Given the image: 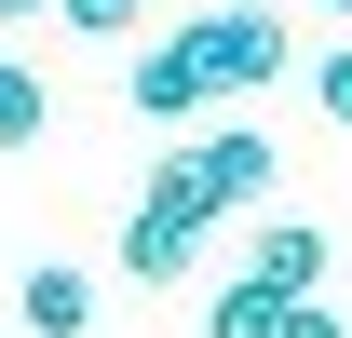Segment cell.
I'll list each match as a JSON object with an SVG mask.
<instances>
[{
    "label": "cell",
    "mask_w": 352,
    "mask_h": 338,
    "mask_svg": "<svg viewBox=\"0 0 352 338\" xmlns=\"http://www.w3.org/2000/svg\"><path fill=\"white\" fill-rule=\"evenodd\" d=\"M190 54L217 68V95H258V82H285V14H258V0H230V14H190Z\"/></svg>",
    "instance_id": "1"
},
{
    "label": "cell",
    "mask_w": 352,
    "mask_h": 338,
    "mask_svg": "<svg viewBox=\"0 0 352 338\" xmlns=\"http://www.w3.org/2000/svg\"><path fill=\"white\" fill-rule=\"evenodd\" d=\"M122 95H135V122H176V135H190V122H204V95H217V68H204L190 27H176V41H149V54L122 68Z\"/></svg>",
    "instance_id": "2"
},
{
    "label": "cell",
    "mask_w": 352,
    "mask_h": 338,
    "mask_svg": "<svg viewBox=\"0 0 352 338\" xmlns=\"http://www.w3.org/2000/svg\"><path fill=\"white\" fill-rule=\"evenodd\" d=\"M135 203H163V216H190V230H217V216H244V203H230V176L204 163V135H176L163 163H149V190H135Z\"/></svg>",
    "instance_id": "3"
},
{
    "label": "cell",
    "mask_w": 352,
    "mask_h": 338,
    "mask_svg": "<svg viewBox=\"0 0 352 338\" xmlns=\"http://www.w3.org/2000/svg\"><path fill=\"white\" fill-rule=\"evenodd\" d=\"M14 325H28V338H95V271L41 257V271L14 284Z\"/></svg>",
    "instance_id": "4"
},
{
    "label": "cell",
    "mask_w": 352,
    "mask_h": 338,
    "mask_svg": "<svg viewBox=\"0 0 352 338\" xmlns=\"http://www.w3.org/2000/svg\"><path fill=\"white\" fill-rule=\"evenodd\" d=\"M190 257H204V230H190V216H163V203H135L122 216V271H135V284H190Z\"/></svg>",
    "instance_id": "5"
},
{
    "label": "cell",
    "mask_w": 352,
    "mask_h": 338,
    "mask_svg": "<svg viewBox=\"0 0 352 338\" xmlns=\"http://www.w3.org/2000/svg\"><path fill=\"white\" fill-rule=\"evenodd\" d=\"M258 271H271L285 297H325V271H339V244H325L311 216H258Z\"/></svg>",
    "instance_id": "6"
},
{
    "label": "cell",
    "mask_w": 352,
    "mask_h": 338,
    "mask_svg": "<svg viewBox=\"0 0 352 338\" xmlns=\"http://www.w3.org/2000/svg\"><path fill=\"white\" fill-rule=\"evenodd\" d=\"M285 311H298V297H285V284L258 271V257H244V271H230V284L204 297V338H285Z\"/></svg>",
    "instance_id": "7"
},
{
    "label": "cell",
    "mask_w": 352,
    "mask_h": 338,
    "mask_svg": "<svg viewBox=\"0 0 352 338\" xmlns=\"http://www.w3.org/2000/svg\"><path fill=\"white\" fill-rule=\"evenodd\" d=\"M204 163L230 176V203H258V216H271V176H285V149H271L258 122H217V135H204Z\"/></svg>",
    "instance_id": "8"
},
{
    "label": "cell",
    "mask_w": 352,
    "mask_h": 338,
    "mask_svg": "<svg viewBox=\"0 0 352 338\" xmlns=\"http://www.w3.org/2000/svg\"><path fill=\"white\" fill-rule=\"evenodd\" d=\"M41 122H54V95H41V68H28V54H0V149H28Z\"/></svg>",
    "instance_id": "9"
},
{
    "label": "cell",
    "mask_w": 352,
    "mask_h": 338,
    "mask_svg": "<svg viewBox=\"0 0 352 338\" xmlns=\"http://www.w3.org/2000/svg\"><path fill=\"white\" fill-rule=\"evenodd\" d=\"M54 14H68L82 41H135V27H149V0H54Z\"/></svg>",
    "instance_id": "10"
},
{
    "label": "cell",
    "mask_w": 352,
    "mask_h": 338,
    "mask_svg": "<svg viewBox=\"0 0 352 338\" xmlns=\"http://www.w3.org/2000/svg\"><path fill=\"white\" fill-rule=\"evenodd\" d=\"M311 109H325V122L352 135V54H311Z\"/></svg>",
    "instance_id": "11"
},
{
    "label": "cell",
    "mask_w": 352,
    "mask_h": 338,
    "mask_svg": "<svg viewBox=\"0 0 352 338\" xmlns=\"http://www.w3.org/2000/svg\"><path fill=\"white\" fill-rule=\"evenodd\" d=\"M285 338H352V325L325 311V297H298V311H285Z\"/></svg>",
    "instance_id": "12"
},
{
    "label": "cell",
    "mask_w": 352,
    "mask_h": 338,
    "mask_svg": "<svg viewBox=\"0 0 352 338\" xmlns=\"http://www.w3.org/2000/svg\"><path fill=\"white\" fill-rule=\"evenodd\" d=\"M0 14H54V0H0Z\"/></svg>",
    "instance_id": "13"
},
{
    "label": "cell",
    "mask_w": 352,
    "mask_h": 338,
    "mask_svg": "<svg viewBox=\"0 0 352 338\" xmlns=\"http://www.w3.org/2000/svg\"><path fill=\"white\" fill-rule=\"evenodd\" d=\"M0 338H28V325H14V311H0Z\"/></svg>",
    "instance_id": "14"
},
{
    "label": "cell",
    "mask_w": 352,
    "mask_h": 338,
    "mask_svg": "<svg viewBox=\"0 0 352 338\" xmlns=\"http://www.w3.org/2000/svg\"><path fill=\"white\" fill-rule=\"evenodd\" d=\"M325 14H339V27H352V0H325Z\"/></svg>",
    "instance_id": "15"
}]
</instances>
